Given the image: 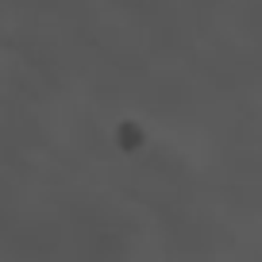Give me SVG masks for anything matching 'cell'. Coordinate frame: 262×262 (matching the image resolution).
<instances>
[]
</instances>
